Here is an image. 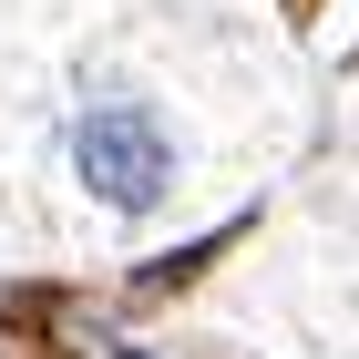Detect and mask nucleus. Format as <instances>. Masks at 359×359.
<instances>
[{
	"instance_id": "nucleus-1",
	"label": "nucleus",
	"mask_w": 359,
	"mask_h": 359,
	"mask_svg": "<svg viewBox=\"0 0 359 359\" xmlns=\"http://www.w3.org/2000/svg\"><path fill=\"white\" fill-rule=\"evenodd\" d=\"M62 154H72V185H83L103 216H154L175 195V123L144 103V93H93V103L72 113Z\"/></svg>"
},
{
	"instance_id": "nucleus-2",
	"label": "nucleus",
	"mask_w": 359,
	"mask_h": 359,
	"mask_svg": "<svg viewBox=\"0 0 359 359\" xmlns=\"http://www.w3.org/2000/svg\"><path fill=\"white\" fill-rule=\"evenodd\" d=\"M113 359H144V349H113Z\"/></svg>"
}]
</instances>
